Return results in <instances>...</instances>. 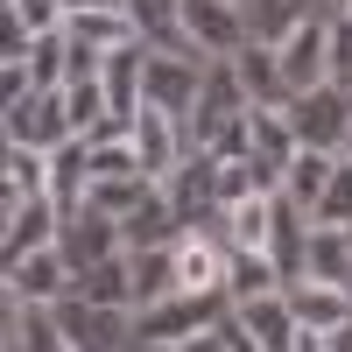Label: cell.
<instances>
[{
  "label": "cell",
  "instance_id": "1",
  "mask_svg": "<svg viewBox=\"0 0 352 352\" xmlns=\"http://www.w3.org/2000/svg\"><path fill=\"white\" fill-rule=\"evenodd\" d=\"M226 310H232L226 289H176V296L134 310V338H141V345H190V338L212 331Z\"/></svg>",
  "mask_w": 352,
  "mask_h": 352
},
{
  "label": "cell",
  "instance_id": "2",
  "mask_svg": "<svg viewBox=\"0 0 352 352\" xmlns=\"http://www.w3.org/2000/svg\"><path fill=\"white\" fill-rule=\"evenodd\" d=\"M289 127H296L303 148L345 155V141H352V85H317V92H296V99H289Z\"/></svg>",
  "mask_w": 352,
  "mask_h": 352
},
{
  "label": "cell",
  "instance_id": "3",
  "mask_svg": "<svg viewBox=\"0 0 352 352\" xmlns=\"http://www.w3.org/2000/svg\"><path fill=\"white\" fill-rule=\"evenodd\" d=\"M204 64H212V56H176V50H148L141 106H155V113H176V120H190V113H197V92H204Z\"/></svg>",
  "mask_w": 352,
  "mask_h": 352
},
{
  "label": "cell",
  "instance_id": "4",
  "mask_svg": "<svg viewBox=\"0 0 352 352\" xmlns=\"http://www.w3.org/2000/svg\"><path fill=\"white\" fill-rule=\"evenodd\" d=\"M275 50H282L289 99H296V92H317V85H331V21H324V14H310L303 28H289Z\"/></svg>",
  "mask_w": 352,
  "mask_h": 352
},
{
  "label": "cell",
  "instance_id": "5",
  "mask_svg": "<svg viewBox=\"0 0 352 352\" xmlns=\"http://www.w3.org/2000/svg\"><path fill=\"white\" fill-rule=\"evenodd\" d=\"M184 36L197 43V56H240L254 43L240 0H184Z\"/></svg>",
  "mask_w": 352,
  "mask_h": 352
},
{
  "label": "cell",
  "instance_id": "6",
  "mask_svg": "<svg viewBox=\"0 0 352 352\" xmlns=\"http://www.w3.org/2000/svg\"><path fill=\"white\" fill-rule=\"evenodd\" d=\"M78 289V268L64 247H43L28 261H8V303H64Z\"/></svg>",
  "mask_w": 352,
  "mask_h": 352
},
{
  "label": "cell",
  "instance_id": "7",
  "mask_svg": "<svg viewBox=\"0 0 352 352\" xmlns=\"http://www.w3.org/2000/svg\"><path fill=\"white\" fill-rule=\"evenodd\" d=\"M8 113V141H28V148H64V141L78 134L71 127V106H64V92H36V99H14V106H0Z\"/></svg>",
  "mask_w": 352,
  "mask_h": 352
},
{
  "label": "cell",
  "instance_id": "8",
  "mask_svg": "<svg viewBox=\"0 0 352 352\" xmlns=\"http://www.w3.org/2000/svg\"><path fill=\"white\" fill-rule=\"evenodd\" d=\"M56 317H64V331H71L78 352H120L134 338V310H99V303H85L78 289L56 303Z\"/></svg>",
  "mask_w": 352,
  "mask_h": 352
},
{
  "label": "cell",
  "instance_id": "9",
  "mask_svg": "<svg viewBox=\"0 0 352 352\" xmlns=\"http://www.w3.org/2000/svg\"><path fill=\"white\" fill-rule=\"evenodd\" d=\"M134 155H141V169H148L155 184H169V176L184 169V155H190V141H184V120H176V113H155V106H141V113H134Z\"/></svg>",
  "mask_w": 352,
  "mask_h": 352
},
{
  "label": "cell",
  "instance_id": "10",
  "mask_svg": "<svg viewBox=\"0 0 352 352\" xmlns=\"http://www.w3.org/2000/svg\"><path fill=\"white\" fill-rule=\"evenodd\" d=\"M64 212H71V204H56V197L14 204V212H8V232H0V254H8V261H28V254L56 247V240H64Z\"/></svg>",
  "mask_w": 352,
  "mask_h": 352
},
{
  "label": "cell",
  "instance_id": "11",
  "mask_svg": "<svg viewBox=\"0 0 352 352\" xmlns=\"http://www.w3.org/2000/svg\"><path fill=\"white\" fill-rule=\"evenodd\" d=\"M56 247L71 254V268H92V261H106V254H127L120 219L99 212V204H71V212H64V240H56Z\"/></svg>",
  "mask_w": 352,
  "mask_h": 352
},
{
  "label": "cell",
  "instance_id": "12",
  "mask_svg": "<svg viewBox=\"0 0 352 352\" xmlns=\"http://www.w3.org/2000/svg\"><path fill=\"white\" fill-rule=\"evenodd\" d=\"M169 204H176V219H184V232L197 226V219H212L219 212V155H204V148H190L184 155V169L169 176Z\"/></svg>",
  "mask_w": 352,
  "mask_h": 352
},
{
  "label": "cell",
  "instance_id": "13",
  "mask_svg": "<svg viewBox=\"0 0 352 352\" xmlns=\"http://www.w3.org/2000/svg\"><path fill=\"white\" fill-rule=\"evenodd\" d=\"M282 268V282H303L310 275V212L303 204H289V197H275V232H268V247H261Z\"/></svg>",
  "mask_w": 352,
  "mask_h": 352
},
{
  "label": "cell",
  "instance_id": "14",
  "mask_svg": "<svg viewBox=\"0 0 352 352\" xmlns=\"http://www.w3.org/2000/svg\"><path fill=\"white\" fill-rule=\"evenodd\" d=\"M232 317L254 331L261 352H296V338H303L296 310H289V289H275V296H254V303H232Z\"/></svg>",
  "mask_w": 352,
  "mask_h": 352
},
{
  "label": "cell",
  "instance_id": "15",
  "mask_svg": "<svg viewBox=\"0 0 352 352\" xmlns=\"http://www.w3.org/2000/svg\"><path fill=\"white\" fill-rule=\"evenodd\" d=\"M78 296L99 303V310H134L141 289H134V254H106L92 268H78Z\"/></svg>",
  "mask_w": 352,
  "mask_h": 352
},
{
  "label": "cell",
  "instance_id": "16",
  "mask_svg": "<svg viewBox=\"0 0 352 352\" xmlns=\"http://www.w3.org/2000/svg\"><path fill=\"white\" fill-rule=\"evenodd\" d=\"M28 197H50V148H28V141H8L0 155V204H28Z\"/></svg>",
  "mask_w": 352,
  "mask_h": 352
},
{
  "label": "cell",
  "instance_id": "17",
  "mask_svg": "<svg viewBox=\"0 0 352 352\" xmlns=\"http://www.w3.org/2000/svg\"><path fill=\"white\" fill-rule=\"evenodd\" d=\"M64 36H71V50H92V56H113V50L141 43L127 8H85V14H71V21H64Z\"/></svg>",
  "mask_w": 352,
  "mask_h": 352
},
{
  "label": "cell",
  "instance_id": "18",
  "mask_svg": "<svg viewBox=\"0 0 352 352\" xmlns=\"http://www.w3.org/2000/svg\"><path fill=\"white\" fill-rule=\"evenodd\" d=\"M289 310H296V324L303 331H338L345 317H352V289H338V282H289Z\"/></svg>",
  "mask_w": 352,
  "mask_h": 352
},
{
  "label": "cell",
  "instance_id": "19",
  "mask_svg": "<svg viewBox=\"0 0 352 352\" xmlns=\"http://www.w3.org/2000/svg\"><path fill=\"white\" fill-rule=\"evenodd\" d=\"M8 338L21 352H78L64 317H56V303H8Z\"/></svg>",
  "mask_w": 352,
  "mask_h": 352
},
{
  "label": "cell",
  "instance_id": "20",
  "mask_svg": "<svg viewBox=\"0 0 352 352\" xmlns=\"http://www.w3.org/2000/svg\"><path fill=\"white\" fill-rule=\"evenodd\" d=\"M134 14V36L148 50H176V56H197V43L184 36V0H127Z\"/></svg>",
  "mask_w": 352,
  "mask_h": 352
},
{
  "label": "cell",
  "instance_id": "21",
  "mask_svg": "<svg viewBox=\"0 0 352 352\" xmlns=\"http://www.w3.org/2000/svg\"><path fill=\"white\" fill-rule=\"evenodd\" d=\"M232 71H240L254 106H289V78H282V50L275 43H247L240 56H232Z\"/></svg>",
  "mask_w": 352,
  "mask_h": 352
},
{
  "label": "cell",
  "instance_id": "22",
  "mask_svg": "<svg viewBox=\"0 0 352 352\" xmlns=\"http://www.w3.org/2000/svg\"><path fill=\"white\" fill-rule=\"evenodd\" d=\"M120 240H127V254H148V247H176V240H184V219H176L169 190H155L141 212L120 219Z\"/></svg>",
  "mask_w": 352,
  "mask_h": 352
},
{
  "label": "cell",
  "instance_id": "23",
  "mask_svg": "<svg viewBox=\"0 0 352 352\" xmlns=\"http://www.w3.org/2000/svg\"><path fill=\"white\" fill-rule=\"evenodd\" d=\"M275 289H289L282 282V268L261 247H232V261H226V296L232 303H254V296H275Z\"/></svg>",
  "mask_w": 352,
  "mask_h": 352
},
{
  "label": "cell",
  "instance_id": "24",
  "mask_svg": "<svg viewBox=\"0 0 352 352\" xmlns=\"http://www.w3.org/2000/svg\"><path fill=\"white\" fill-rule=\"evenodd\" d=\"M85 190H92V141L71 134L64 148H50V197L56 204H85Z\"/></svg>",
  "mask_w": 352,
  "mask_h": 352
},
{
  "label": "cell",
  "instance_id": "25",
  "mask_svg": "<svg viewBox=\"0 0 352 352\" xmlns=\"http://www.w3.org/2000/svg\"><path fill=\"white\" fill-rule=\"evenodd\" d=\"M331 169H338V155H324V148H296V162L282 169V197L303 204V212H317V204H324V190H331Z\"/></svg>",
  "mask_w": 352,
  "mask_h": 352
},
{
  "label": "cell",
  "instance_id": "26",
  "mask_svg": "<svg viewBox=\"0 0 352 352\" xmlns=\"http://www.w3.org/2000/svg\"><path fill=\"white\" fill-rule=\"evenodd\" d=\"M247 120H254V155L261 162H275V169H289L296 162V127H289V106H247Z\"/></svg>",
  "mask_w": 352,
  "mask_h": 352
},
{
  "label": "cell",
  "instance_id": "27",
  "mask_svg": "<svg viewBox=\"0 0 352 352\" xmlns=\"http://www.w3.org/2000/svg\"><path fill=\"white\" fill-rule=\"evenodd\" d=\"M310 282L352 289V232L345 226H310Z\"/></svg>",
  "mask_w": 352,
  "mask_h": 352
},
{
  "label": "cell",
  "instance_id": "28",
  "mask_svg": "<svg viewBox=\"0 0 352 352\" xmlns=\"http://www.w3.org/2000/svg\"><path fill=\"white\" fill-rule=\"evenodd\" d=\"M162 184H155V176H99V184L92 190H85V204H99V212H113V219H127V212H141V204H148Z\"/></svg>",
  "mask_w": 352,
  "mask_h": 352
},
{
  "label": "cell",
  "instance_id": "29",
  "mask_svg": "<svg viewBox=\"0 0 352 352\" xmlns=\"http://www.w3.org/2000/svg\"><path fill=\"white\" fill-rule=\"evenodd\" d=\"M317 8L310 0H247V36L254 43H282L289 28H303Z\"/></svg>",
  "mask_w": 352,
  "mask_h": 352
},
{
  "label": "cell",
  "instance_id": "30",
  "mask_svg": "<svg viewBox=\"0 0 352 352\" xmlns=\"http://www.w3.org/2000/svg\"><path fill=\"white\" fill-rule=\"evenodd\" d=\"M134 289H141V303H134V310H148V303L176 296V289H184V275H176V247H148V254H134Z\"/></svg>",
  "mask_w": 352,
  "mask_h": 352
},
{
  "label": "cell",
  "instance_id": "31",
  "mask_svg": "<svg viewBox=\"0 0 352 352\" xmlns=\"http://www.w3.org/2000/svg\"><path fill=\"white\" fill-rule=\"evenodd\" d=\"M28 71H36V92H64L71 85V36L50 28V36L28 43Z\"/></svg>",
  "mask_w": 352,
  "mask_h": 352
},
{
  "label": "cell",
  "instance_id": "32",
  "mask_svg": "<svg viewBox=\"0 0 352 352\" xmlns=\"http://www.w3.org/2000/svg\"><path fill=\"white\" fill-rule=\"evenodd\" d=\"M268 232H275V197L226 204V240H232V247H268Z\"/></svg>",
  "mask_w": 352,
  "mask_h": 352
},
{
  "label": "cell",
  "instance_id": "33",
  "mask_svg": "<svg viewBox=\"0 0 352 352\" xmlns=\"http://www.w3.org/2000/svg\"><path fill=\"white\" fill-rule=\"evenodd\" d=\"M64 106H71V127H78V134H92L106 113H113L106 78H71V85H64Z\"/></svg>",
  "mask_w": 352,
  "mask_h": 352
},
{
  "label": "cell",
  "instance_id": "34",
  "mask_svg": "<svg viewBox=\"0 0 352 352\" xmlns=\"http://www.w3.org/2000/svg\"><path fill=\"white\" fill-rule=\"evenodd\" d=\"M310 226H352V155H338L331 190H324V204L310 212Z\"/></svg>",
  "mask_w": 352,
  "mask_h": 352
},
{
  "label": "cell",
  "instance_id": "35",
  "mask_svg": "<svg viewBox=\"0 0 352 352\" xmlns=\"http://www.w3.org/2000/svg\"><path fill=\"white\" fill-rule=\"evenodd\" d=\"M8 14H21L28 36H50V28L71 21V0H8Z\"/></svg>",
  "mask_w": 352,
  "mask_h": 352
},
{
  "label": "cell",
  "instance_id": "36",
  "mask_svg": "<svg viewBox=\"0 0 352 352\" xmlns=\"http://www.w3.org/2000/svg\"><path fill=\"white\" fill-rule=\"evenodd\" d=\"M331 85H352V14L331 21Z\"/></svg>",
  "mask_w": 352,
  "mask_h": 352
},
{
  "label": "cell",
  "instance_id": "37",
  "mask_svg": "<svg viewBox=\"0 0 352 352\" xmlns=\"http://www.w3.org/2000/svg\"><path fill=\"white\" fill-rule=\"evenodd\" d=\"M28 28H21V14H0V56H28Z\"/></svg>",
  "mask_w": 352,
  "mask_h": 352
},
{
  "label": "cell",
  "instance_id": "38",
  "mask_svg": "<svg viewBox=\"0 0 352 352\" xmlns=\"http://www.w3.org/2000/svg\"><path fill=\"white\" fill-rule=\"evenodd\" d=\"M219 338H226V352H261V345H254V331H247V324H240L232 310L219 317Z\"/></svg>",
  "mask_w": 352,
  "mask_h": 352
},
{
  "label": "cell",
  "instance_id": "39",
  "mask_svg": "<svg viewBox=\"0 0 352 352\" xmlns=\"http://www.w3.org/2000/svg\"><path fill=\"white\" fill-rule=\"evenodd\" d=\"M184 352H226V338H219V324H212V331H204V338H190Z\"/></svg>",
  "mask_w": 352,
  "mask_h": 352
},
{
  "label": "cell",
  "instance_id": "40",
  "mask_svg": "<svg viewBox=\"0 0 352 352\" xmlns=\"http://www.w3.org/2000/svg\"><path fill=\"white\" fill-rule=\"evenodd\" d=\"M324 345H331V352H352V317H345L338 331H324Z\"/></svg>",
  "mask_w": 352,
  "mask_h": 352
},
{
  "label": "cell",
  "instance_id": "41",
  "mask_svg": "<svg viewBox=\"0 0 352 352\" xmlns=\"http://www.w3.org/2000/svg\"><path fill=\"white\" fill-rule=\"evenodd\" d=\"M296 352H331V345H324V331H303V338H296Z\"/></svg>",
  "mask_w": 352,
  "mask_h": 352
},
{
  "label": "cell",
  "instance_id": "42",
  "mask_svg": "<svg viewBox=\"0 0 352 352\" xmlns=\"http://www.w3.org/2000/svg\"><path fill=\"white\" fill-rule=\"evenodd\" d=\"M85 8H127V0H71V14H85Z\"/></svg>",
  "mask_w": 352,
  "mask_h": 352
},
{
  "label": "cell",
  "instance_id": "43",
  "mask_svg": "<svg viewBox=\"0 0 352 352\" xmlns=\"http://www.w3.org/2000/svg\"><path fill=\"white\" fill-rule=\"evenodd\" d=\"M338 14H352V0H338Z\"/></svg>",
  "mask_w": 352,
  "mask_h": 352
},
{
  "label": "cell",
  "instance_id": "44",
  "mask_svg": "<svg viewBox=\"0 0 352 352\" xmlns=\"http://www.w3.org/2000/svg\"><path fill=\"white\" fill-rule=\"evenodd\" d=\"M8 352H21V345H14V338H8Z\"/></svg>",
  "mask_w": 352,
  "mask_h": 352
},
{
  "label": "cell",
  "instance_id": "45",
  "mask_svg": "<svg viewBox=\"0 0 352 352\" xmlns=\"http://www.w3.org/2000/svg\"><path fill=\"white\" fill-rule=\"evenodd\" d=\"M345 155H352V141H345Z\"/></svg>",
  "mask_w": 352,
  "mask_h": 352
},
{
  "label": "cell",
  "instance_id": "46",
  "mask_svg": "<svg viewBox=\"0 0 352 352\" xmlns=\"http://www.w3.org/2000/svg\"><path fill=\"white\" fill-rule=\"evenodd\" d=\"M240 8H247V0H240Z\"/></svg>",
  "mask_w": 352,
  "mask_h": 352
}]
</instances>
